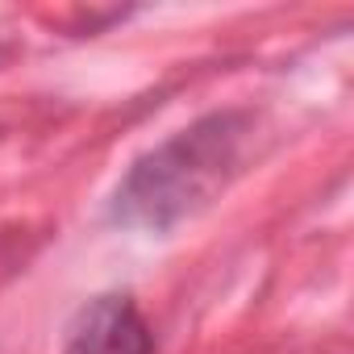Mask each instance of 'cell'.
Listing matches in <instances>:
<instances>
[{
    "label": "cell",
    "mask_w": 354,
    "mask_h": 354,
    "mask_svg": "<svg viewBox=\"0 0 354 354\" xmlns=\"http://www.w3.org/2000/svg\"><path fill=\"white\" fill-rule=\"evenodd\" d=\"M246 117L213 113L142 154L113 196V221L133 230H171L205 209L242 162Z\"/></svg>",
    "instance_id": "6da1fadb"
},
{
    "label": "cell",
    "mask_w": 354,
    "mask_h": 354,
    "mask_svg": "<svg viewBox=\"0 0 354 354\" xmlns=\"http://www.w3.org/2000/svg\"><path fill=\"white\" fill-rule=\"evenodd\" d=\"M63 354H154V329L129 296H96L75 313Z\"/></svg>",
    "instance_id": "7a4b0ae2"
}]
</instances>
